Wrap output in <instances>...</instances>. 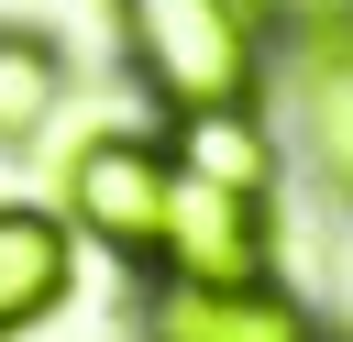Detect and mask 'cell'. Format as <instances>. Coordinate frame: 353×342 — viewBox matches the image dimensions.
Returning <instances> with one entry per match:
<instances>
[{"mask_svg":"<svg viewBox=\"0 0 353 342\" xmlns=\"http://www.w3.org/2000/svg\"><path fill=\"white\" fill-rule=\"evenodd\" d=\"M154 276H276V188H232L165 143V265Z\"/></svg>","mask_w":353,"mask_h":342,"instance_id":"cell-3","label":"cell"},{"mask_svg":"<svg viewBox=\"0 0 353 342\" xmlns=\"http://www.w3.org/2000/svg\"><path fill=\"white\" fill-rule=\"evenodd\" d=\"M143 342H331L276 276H143Z\"/></svg>","mask_w":353,"mask_h":342,"instance_id":"cell-4","label":"cell"},{"mask_svg":"<svg viewBox=\"0 0 353 342\" xmlns=\"http://www.w3.org/2000/svg\"><path fill=\"white\" fill-rule=\"evenodd\" d=\"M110 22H121V55H132V88L165 121L265 110V88H276L265 0H110Z\"/></svg>","mask_w":353,"mask_h":342,"instance_id":"cell-1","label":"cell"},{"mask_svg":"<svg viewBox=\"0 0 353 342\" xmlns=\"http://www.w3.org/2000/svg\"><path fill=\"white\" fill-rule=\"evenodd\" d=\"M309 309H320V331H331V342H353V210H342V221H331V243H320V298H309Z\"/></svg>","mask_w":353,"mask_h":342,"instance_id":"cell-8","label":"cell"},{"mask_svg":"<svg viewBox=\"0 0 353 342\" xmlns=\"http://www.w3.org/2000/svg\"><path fill=\"white\" fill-rule=\"evenodd\" d=\"M66 232L99 243L121 276L165 265V132H88L66 154Z\"/></svg>","mask_w":353,"mask_h":342,"instance_id":"cell-2","label":"cell"},{"mask_svg":"<svg viewBox=\"0 0 353 342\" xmlns=\"http://www.w3.org/2000/svg\"><path fill=\"white\" fill-rule=\"evenodd\" d=\"M66 88H77L66 44H55L44 22H0V154L44 143V121L66 110Z\"/></svg>","mask_w":353,"mask_h":342,"instance_id":"cell-7","label":"cell"},{"mask_svg":"<svg viewBox=\"0 0 353 342\" xmlns=\"http://www.w3.org/2000/svg\"><path fill=\"white\" fill-rule=\"evenodd\" d=\"M265 33H276V44H309V33H353V0H265Z\"/></svg>","mask_w":353,"mask_h":342,"instance_id":"cell-9","label":"cell"},{"mask_svg":"<svg viewBox=\"0 0 353 342\" xmlns=\"http://www.w3.org/2000/svg\"><path fill=\"white\" fill-rule=\"evenodd\" d=\"M276 88H287V110H298V143H309L331 210H353V33L276 44Z\"/></svg>","mask_w":353,"mask_h":342,"instance_id":"cell-5","label":"cell"},{"mask_svg":"<svg viewBox=\"0 0 353 342\" xmlns=\"http://www.w3.org/2000/svg\"><path fill=\"white\" fill-rule=\"evenodd\" d=\"M66 287H77V232H66V210L0 199V342L44 331V320L66 309Z\"/></svg>","mask_w":353,"mask_h":342,"instance_id":"cell-6","label":"cell"}]
</instances>
